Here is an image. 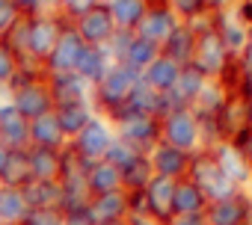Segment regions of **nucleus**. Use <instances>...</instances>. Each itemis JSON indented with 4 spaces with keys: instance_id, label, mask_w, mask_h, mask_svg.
<instances>
[{
    "instance_id": "nucleus-52",
    "label": "nucleus",
    "mask_w": 252,
    "mask_h": 225,
    "mask_svg": "<svg viewBox=\"0 0 252 225\" xmlns=\"http://www.w3.org/2000/svg\"><path fill=\"white\" fill-rule=\"evenodd\" d=\"M240 148H243V154H246V160H249V166H252V134L240 142Z\"/></svg>"
},
{
    "instance_id": "nucleus-7",
    "label": "nucleus",
    "mask_w": 252,
    "mask_h": 225,
    "mask_svg": "<svg viewBox=\"0 0 252 225\" xmlns=\"http://www.w3.org/2000/svg\"><path fill=\"white\" fill-rule=\"evenodd\" d=\"M30 21V39H27V56L36 59V62H48L51 51L57 48L63 30L68 27L65 18H60L57 12H42V15H33L27 18Z\"/></svg>"
},
{
    "instance_id": "nucleus-13",
    "label": "nucleus",
    "mask_w": 252,
    "mask_h": 225,
    "mask_svg": "<svg viewBox=\"0 0 252 225\" xmlns=\"http://www.w3.org/2000/svg\"><path fill=\"white\" fill-rule=\"evenodd\" d=\"M83 51H86L83 39H80V36L74 33V27L68 24V27L63 30V36H60L57 48L51 51V56H48V62H45V71H48V74H65V71H77V62H80Z\"/></svg>"
},
{
    "instance_id": "nucleus-43",
    "label": "nucleus",
    "mask_w": 252,
    "mask_h": 225,
    "mask_svg": "<svg viewBox=\"0 0 252 225\" xmlns=\"http://www.w3.org/2000/svg\"><path fill=\"white\" fill-rule=\"evenodd\" d=\"M6 42H9V48L18 54V56H27V39H30V21L27 18H21L6 36H3Z\"/></svg>"
},
{
    "instance_id": "nucleus-19",
    "label": "nucleus",
    "mask_w": 252,
    "mask_h": 225,
    "mask_svg": "<svg viewBox=\"0 0 252 225\" xmlns=\"http://www.w3.org/2000/svg\"><path fill=\"white\" fill-rule=\"evenodd\" d=\"M86 213L92 216L95 225L101 222H125L131 216V201H128V193L125 190H116V193H104V196H92Z\"/></svg>"
},
{
    "instance_id": "nucleus-34",
    "label": "nucleus",
    "mask_w": 252,
    "mask_h": 225,
    "mask_svg": "<svg viewBox=\"0 0 252 225\" xmlns=\"http://www.w3.org/2000/svg\"><path fill=\"white\" fill-rule=\"evenodd\" d=\"M27 207H63V187L60 181H30L24 187Z\"/></svg>"
},
{
    "instance_id": "nucleus-5",
    "label": "nucleus",
    "mask_w": 252,
    "mask_h": 225,
    "mask_svg": "<svg viewBox=\"0 0 252 225\" xmlns=\"http://www.w3.org/2000/svg\"><path fill=\"white\" fill-rule=\"evenodd\" d=\"M86 175H89V163L80 160L68 145L63 148V166H60V187H63V210H86L89 201H92V193H89V184H86Z\"/></svg>"
},
{
    "instance_id": "nucleus-53",
    "label": "nucleus",
    "mask_w": 252,
    "mask_h": 225,
    "mask_svg": "<svg viewBox=\"0 0 252 225\" xmlns=\"http://www.w3.org/2000/svg\"><path fill=\"white\" fill-rule=\"evenodd\" d=\"M246 116H249V131H252V89L246 92Z\"/></svg>"
},
{
    "instance_id": "nucleus-45",
    "label": "nucleus",
    "mask_w": 252,
    "mask_h": 225,
    "mask_svg": "<svg viewBox=\"0 0 252 225\" xmlns=\"http://www.w3.org/2000/svg\"><path fill=\"white\" fill-rule=\"evenodd\" d=\"M21 18H24V15L18 12V6L12 3V0H0V39H3Z\"/></svg>"
},
{
    "instance_id": "nucleus-33",
    "label": "nucleus",
    "mask_w": 252,
    "mask_h": 225,
    "mask_svg": "<svg viewBox=\"0 0 252 225\" xmlns=\"http://www.w3.org/2000/svg\"><path fill=\"white\" fill-rule=\"evenodd\" d=\"M24 190L18 187H0V225H24L27 216Z\"/></svg>"
},
{
    "instance_id": "nucleus-15",
    "label": "nucleus",
    "mask_w": 252,
    "mask_h": 225,
    "mask_svg": "<svg viewBox=\"0 0 252 225\" xmlns=\"http://www.w3.org/2000/svg\"><path fill=\"white\" fill-rule=\"evenodd\" d=\"M211 24H214V30L220 33V39H222L225 51H228L231 56H240V51H243V45H246V39H249V30H252V27L237 15V9L214 12V15H211Z\"/></svg>"
},
{
    "instance_id": "nucleus-50",
    "label": "nucleus",
    "mask_w": 252,
    "mask_h": 225,
    "mask_svg": "<svg viewBox=\"0 0 252 225\" xmlns=\"http://www.w3.org/2000/svg\"><path fill=\"white\" fill-rule=\"evenodd\" d=\"M166 225H208L205 216H172Z\"/></svg>"
},
{
    "instance_id": "nucleus-47",
    "label": "nucleus",
    "mask_w": 252,
    "mask_h": 225,
    "mask_svg": "<svg viewBox=\"0 0 252 225\" xmlns=\"http://www.w3.org/2000/svg\"><path fill=\"white\" fill-rule=\"evenodd\" d=\"M18 6V12L24 18H33V15H42V12H54V0H12Z\"/></svg>"
},
{
    "instance_id": "nucleus-3",
    "label": "nucleus",
    "mask_w": 252,
    "mask_h": 225,
    "mask_svg": "<svg viewBox=\"0 0 252 225\" xmlns=\"http://www.w3.org/2000/svg\"><path fill=\"white\" fill-rule=\"evenodd\" d=\"M110 122H113V131H116L119 140H125L128 145H134L143 154H149L160 142V119L158 116H149V112H137L131 107H125Z\"/></svg>"
},
{
    "instance_id": "nucleus-38",
    "label": "nucleus",
    "mask_w": 252,
    "mask_h": 225,
    "mask_svg": "<svg viewBox=\"0 0 252 225\" xmlns=\"http://www.w3.org/2000/svg\"><path fill=\"white\" fill-rule=\"evenodd\" d=\"M149 3H163L178 21H187V24L211 15L208 12V0H149Z\"/></svg>"
},
{
    "instance_id": "nucleus-25",
    "label": "nucleus",
    "mask_w": 252,
    "mask_h": 225,
    "mask_svg": "<svg viewBox=\"0 0 252 225\" xmlns=\"http://www.w3.org/2000/svg\"><path fill=\"white\" fill-rule=\"evenodd\" d=\"M225 98H228V92L222 89L220 80H208V83H205V89L199 92V98H196L193 107H190L193 116L199 119V125H214V119H217V112L222 110Z\"/></svg>"
},
{
    "instance_id": "nucleus-2",
    "label": "nucleus",
    "mask_w": 252,
    "mask_h": 225,
    "mask_svg": "<svg viewBox=\"0 0 252 225\" xmlns=\"http://www.w3.org/2000/svg\"><path fill=\"white\" fill-rule=\"evenodd\" d=\"M193 27H196V51H193V62H190V65L199 68L208 80H220V74L228 68V62H231L234 56L225 51L220 33H217L214 24H211V15L193 21Z\"/></svg>"
},
{
    "instance_id": "nucleus-48",
    "label": "nucleus",
    "mask_w": 252,
    "mask_h": 225,
    "mask_svg": "<svg viewBox=\"0 0 252 225\" xmlns=\"http://www.w3.org/2000/svg\"><path fill=\"white\" fill-rule=\"evenodd\" d=\"M63 225H95V222H92V216L86 210H68L65 219H63Z\"/></svg>"
},
{
    "instance_id": "nucleus-23",
    "label": "nucleus",
    "mask_w": 252,
    "mask_h": 225,
    "mask_svg": "<svg viewBox=\"0 0 252 225\" xmlns=\"http://www.w3.org/2000/svg\"><path fill=\"white\" fill-rule=\"evenodd\" d=\"M54 116L65 134V140H74L92 119H95V107L92 101H71V104H60L54 107Z\"/></svg>"
},
{
    "instance_id": "nucleus-42",
    "label": "nucleus",
    "mask_w": 252,
    "mask_h": 225,
    "mask_svg": "<svg viewBox=\"0 0 252 225\" xmlns=\"http://www.w3.org/2000/svg\"><path fill=\"white\" fill-rule=\"evenodd\" d=\"M92 9V0H54V12L60 18H65L68 24H74L83 12Z\"/></svg>"
},
{
    "instance_id": "nucleus-11",
    "label": "nucleus",
    "mask_w": 252,
    "mask_h": 225,
    "mask_svg": "<svg viewBox=\"0 0 252 225\" xmlns=\"http://www.w3.org/2000/svg\"><path fill=\"white\" fill-rule=\"evenodd\" d=\"M71 27L83 39L86 48H107L110 39L116 36V21H113L110 9H101V6H92L89 12H83Z\"/></svg>"
},
{
    "instance_id": "nucleus-41",
    "label": "nucleus",
    "mask_w": 252,
    "mask_h": 225,
    "mask_svg": "<svg viewBox=\"0 0 252 225\" xmlns=\"http://www.w3.org/2000/svg\"><path fill=\"white\" fill-rule=\"evenodd\" d=\"M63 219H65L63 207H30L24 225H63Z\"/></svg>"
},
{
    "instance_id": "nucleus-12",
    "label": "nucleus",
    "mask_w": 252,
    "mask_h": 225,
    "mask_svg": "<svg viewBox=\"0 0 252 225\" xmlns=\"http://www.w3.org/2000/svg\"><path fill=\"white\" fill-rule=\"evenodd\" d=\"M211 151H214L222 175L237 190H252V166H249V160H246V154H243L240 145H234V142H214Z\"/></svg>"
},
{
    "instance_id": "nucleus-1",
    "label": "nucleus",
    "mask_w": 252,
    "mask_h": 225,
    "mask_svg": "<svg viewBox=\"0 0 252 225\" xmlns=\"http://www.w3.org/2000/svg\"><path fill=\"white\" fill-rule=\"evenodd\" d=\"M137 83H140V74L137 71H131L125 62H116L110 68V74L98 86H92V107H95V112H98V116L113 119L119 110L128 107Z\"/></svg>"
},
{
    "instance_id": "nucleus-55",
    "label": "nucleus",
    "mask_w": 252,
    "mask_h": 225,
    "mask_svg": "<svg viewBox=\"0 0 252 225\" xmlns=\"http://www.w3.org/2000/svg\"><path fill=\"white\" fill-rule=\"evenodd\" d=\"M113 0H92V6H101V9H110Z\"/></svg>"
},
{
    "instance_id": "nucleus-18",
    "label": "nucleus",
    "mask_w": 252,
    "mask_h": 225,
    "mask_svg": "<svg viewBox=\"0 0 252 225\" xmlns=\"http://www.w3.org/2000/svg\"><path fill=\"white\" fill-rule=\"evenodd\" d=\"M149 160H152L155 175H160V178H169V181L187 178L190 154L181 151V148H172V145H166V142H158V145L149 151Z\"/></svg>"
},
{
    "instance_id": "nucleus-9",
    "label": "nucleus",
    "mask_w": 252,
    "mask_h": 225,
    "mask_svg": "<svg viewBox=\"0 0 252 225\" xmlns=\"http://www.w3.org/2000/svg\"><path fill=\"white\" fill-rule=\"evenodd\" d=\"M217 128V142H234L240 145L252 131H249V116H246V95L243 92H231L222 104V110L214 119Z\"/></svg>"
},
{
    "instance_id": "nucleus-32",
    "label": "nucleus",
    "mask_w": 252,
    "mask_h": 225,
    "mask_svg": "<svg viewBox=\"0 0 252 225\" xmlns=\"http://www.w3.org/2000/svg\"><path fill=\"white\" fill-rule=\"evenodd\" d=\"M146 9H149V0H113V3H110V15L116 21V30L137 33Z\"/></svg>"
},
{
    "instance_id": "nucleus-27",
    "label": "nucleus",
    "mask_w": 252,
    "mask_h": 225,
    "mask_svg": "<svg viewBox=\"0 0 252 225\" xmlns=\"http://www.w3.org/2000/svg\"><path fill=\"white\" fill-rule=\"evenodd\" d=\"M113 65H116V59L110 56L107 48H86L83 56H80V62H77V74H80L89 86H98V83L110 74Z\"/></svg>"
},
{
    "instance_id": "nucleus-22",
    "label": "nucleus",
    "mask_w": 252,
    "mask_h": 225,
    "mask_svg": "<svg viewBox=\"0 0 252 225\" xmlns=\"http://www.w3.org/2000/svg\"><path fill=\"white\" fill-rule=\"evenodd\" d=\"M193 51H196V27L187 21H178V27L169 33V39L160 45V54L172 62H178L181 68L193 62Z\"/></svg>"
},
{
    "instance_id": "nucleus-10",
    "label": "nucleus",
    "mask_w": 252,
    "mask_h": 225,
    "mask_svg": "<svg viewBox=\"0 0 252 225\" xmlns=\"http://www.w3.org/2000/svg\"><path fill=\"white\" fill-rule=\"evenodd\" d=\"M208 225H252V190H237L231 198L211 201L205 210Z\"/></svg>"
},
{
    "instance_id": "nucleus-40",
    "label": "nucleus",
    "mask_w": 252,
    "mask_h": 225,
    "mask_svg": "<svg viewBox=\"0 0 252 225\" xmlns=\"http://www.w3.org/2000/svg\"><path fill=\"white\" fill-rule=\"evenodd\" d=\"M18 65H21V56L9 48L6 39H0V89H6V86L12 83Z\"/></svg>"
},
{
    "instance_id": "nucleus-46",
    "label": "nucleus",
    "mask_w": 252,
    "mask_h": 225,
    "mask_svg": "<svg viewBox=\"0 0 252 225\" xmlns=\"http://www.w3.org/2000/svg\"><path fill=\"white\" fill-rule=\"evenodd\" d=\"M131 42H134V33H131V30H116V36H113L110 45H107L110 56H113L116 62H122L125 54H128V48H131Z\"/></svg>"
},
{
    "instance_id": "nucleus-54",
    "label": "nucleus",
    "mask_w": 252,
    "mask_h": 225,
    "mask_svg": "<svg viewBox=\"0 0 252 225\" xmlns=\"http://www.w3.org/2000/svg\"><path fill=\"white\" fill-rule=\"evenodd\" d=\"M128 225H155L152 219H143V216H128Z\"/></svg>"
},
{
    "instance_id": "nucleus-37",
    "label": "nucleus",
    "mask_w": 252,
    "mask_h": 225,
    "mask_svg": "<svg viewBox=\"0 0 252 225\" xmlns=\"http://www.w3.org/2000/svg\"><path fill=\"white\" fill-rule=\"evenodd\" d=\"M30 181H33V172H30L27 151H12L9 163L3 166V172H0V187H18V190H24Z\"/></svg>"
},
{
    "instance_id": "nucleus-26",
    "label": "nucleus",
    "mask_w": 252,
    "mask_h": 225,
    "mask_svg": "<svg viewBox=\"0 0 252 225\" xmlns=\"http://www.w3.org/2000/svg\"><path fill=\"white\" fill-rule=\"evenodd\" d=\"M208 204H211V201L205 198V193H202L190 178L175 181V204H172L175 216H205Z\"/></svg>"
},
{
    "instance_id": "nucleus-36",
    "label": "nucleus",
    "mask_w": 252,
    "mask_h": 225,
    "mask_svg": "<svg viewBox=\"0 0 252 225\" xmlns=\"http://www.w3.org/2000/svg\"><path fill=\"white\" fill-rule=\"evenodd\" d=\"M158 56H160V45H155V42H149V39H140V36L134 33V42H131V48H128V54H125L122 62L128 65L131 71L143 74Z\"/></svg>"
},
{
    "instance_id": "nucleus-4",
    "label": "nucleus",
    "mask_w": 252,
    "mask_h": 225,
    "mask_svg": "<svg viewBox=\"0 0 252 225\" xmlns=\"http://www.w3.org/2000/svg\"><path fill=\"white\" fill-rule=\"evenodd\" d=\"M187 178L205 193L208 201H222V198H231L237 193V187L222 175L217 157L211 148H199L190 154V169H187Z\"/></svg>"
},
{
    "instance_id": "nucleus-8",
    "label": "nucleus",
    "mask_w": 252,
    "mask_h": 225,
    "mask_svg": "<svg viewBox=\"0 0 252 225\" xmlns=\"http://www.w3.org/2000/svg\"><path fill=\"white\" fill-rule=\"evenodd\" d=\"M113 140H116L113 122H110L107 116H98V112H95V119H92L74 140H68V148H71L80 160L95 163V160H104V154H107V148H110Z\"/></svg>"
},
{
    "instance_id": "nucleus-24",
    "label": "nucleus",
    "mask_w": 252,
    "mask_h": 225,
    "mask_svg": "<svg viewBox=\"0 0 252 225\" xmlns=\"http://www.w3.org/2000/svg\"><path fill=\"white\" fill-rule=\"evenodd\" d=\"M30 145H36V148H54V151H63L68 145V140H65V134H63L60 122L54 116V110L48 112V116H39V119L30 122Z\"/></svg>"
},
{
    "instance_id": "nucleus-44",
    "label": "nucleus",
    "mask_w": 252,
    "mask_h": 225,
    "mask_svg": "<svg viewBox=\"0 0 252 225\" xmlns=\"http://www.w3.org/2000/svg\"><path fill=\"white\" fill-rule=\"evenodd\" d=\"M237 65H240V74H243V95L252 89V30H249V39L240 51V56H234Z\"/></svg>"
},
{
    "instance_id": "nucleus-17",
    "label": "nucleus",
    "mask_w": 252,
    "mask_h": 225,
    "mask_svg": "<svg viewBox=\"0 0 252 225\" xmlns=\"http://www.w3.org/2000/svg\"><path fill=\"white\" fill-rule=\"evenodd\" d=\"M205 83H208V77H205L199 68L184 65L181 74H178V80H175V86L166 92V104H169V110H190L193 101L199 98V92L205 89Z\"/></svg>"
},
{
    "instance_id": "nucleus-21",
    "label": "nucleus",
    "mask_w": 252,
    "mask_h": 225,
    "mask_svg": "<svg viewBox=\"0 0 252 225\" xmlns=\"http://www.w3.org/2000/svg\"><path fill=\"white\" fill-rule=\"evenodd\" d=\"M175 27H178V18H175L163 3H149L143 21H140V27H137V36H140V39H149V42H155V45H163Z\"/></svg>"
},
{
    "instance_id": "nucleus-28",
    "label": "nucleus",
    "mask_w": 252,
    "mask_h": 225,
    "mask_svg": "<svg viewBox=\"0 0 252 225\" xmlns=\"http://www.w3.org/2000/svg\"><path fill=\"white\" fill-rule=\"evenodd\" d=\"M27 157H30L33 181H57V178H60L63 151H54V148H36V145H30V148H27Z\"/></svg>"
},
{
    "instance_id": "nucleus-35",
    "label": "nucleus",
    "mask_w": 252,
    "mask_h": 225,
    "mask_svg": "<svg viewBox=\"0 0 252 225\" xmlns=\"http://www.w3.org/2000/svg\"><path fill=\"white\" fill-rule=\"evenodd\" d=\"M152 178H155L152 160H149V154H140L122 169V190L125 193H143Z\"/></svg>"
},
{
    "instance_id": "nucleus-20",
    "label": "nucleus",
    "mask_w": 252,
    "mask_h": 225,
    "mask_svg": "<svg viewBox=\"0 0 252 225\" xmlns=\"http://www.w3.org/2000/svg\"><path fill=\"white\" fill-rule=\"evenodd\" d=\"M48 92H51V98H54V107L71 104V101H92V86H89L77 71L48 74Z\"/></svg>"
},
{
    "instance_id": "nucleus-16",
    "label": "nucleus",
    "mask_w": 252,
    "mask_h": 225,
    "mask_svg": "<svg viewBox=\"0 0 252 225\" xmlns=\"http://www.w3.org/2000/svg\"><path fill=\"white\" fill-rule=\"evenodd\" d=\"M0 140L12 151H27L30 148V119H24L9 101L0 104Z\"/></svg>"
},
{
    "instance_id": "nucleus-56",
    "label": "nucleus",
    "mask_w": 252,
    "mask_h": 225,
    "mask_svg": "<svg viewBox=\"0 0 252 225\" xmlns=\"http://www.w3.org/2000/svg\"><path fill=\"white\" fill-rule=\"evenodd\" d=\"M101 225H128V219H125V222H101Z\"/></svg>"
},
{
    "instance_id": "nucleus-6",
    "label": "nucleus",
    "mask_w": 252,
    "mask_h": 225,
    "mask_svg": "<svg viewBox=\"0 0 252 225\" xmlns=\"http://www.w3.org/2000/svg\"><path fill=\"white\" fill-rule=\"evenodd\" d=\"M160 142L181 148L187 154L205 148V137H202V125L193 116V110H169L160 119Z\"/></svg>"
},
{
    "instance_id": "nucleus-57",
    "label": "nucleus",
    "mask_w": 252,
    "mask_h": 225,
    "mask_svg": "<svg viewBox=\"0 0 252 225\" xmlns=\"http://www.w3.org/2000/svg\"><path fill=\"white\" fill-rule=\"evenodd\" d=\"M6 101V89H0V104H3Z\"/></svg>"
},
{
    "instance_id": "nucleus-51",
    "label": "nucleus",
    "mask_w": 252,
    "mask_h": 225,
    "mask_svg": "<svg viewBox=\"0 0 252 225\" xmlns=\"http://www.w3.org/2000/svg\"><path fill=\"white\" fill-rule=\"evenodd\" d=\"M9 157H12V148H9L3 140H0V172H3V166L9 163Z\"/></svg>"
},
{
    "instance_id": "nucleus-31",
    "label": "nucleus",
    "mask_w": 252,
    "mask_h": 225,
    "mask_svg": "<svg viewBox=\"0 0 252 225\" xmlns=\"http://www.w3.org/2000/svg\"><path fill=\"white\" fill-rule=\"evenodd\" d=\"M86 184H89V193L92 196L116 193V190H122V172L116 166H110L107 160H95V163H89Z\"/></svg>"
},
{
    "instance_id": "nucleus-29",
    "label": "nucleus",
    "mask_w": 252,
    "mask_h": 225,
    "mask_svg": "<svg viewBox=\"0 0 252 225\" xmlns=\"http://www.w3.org/2000/svg\"><path fill=\"white\" fill-rule=\"evenodd\" d=\"M178 74H181V65L178 62H172V59H166L163 54L140 74L143 77V83H149L152 89H158L160 95H166L172 86H175V80H178Z\"/></svg>"
},
{
    "instance_id": "nucleus-30",
    "label": "nucleus",
    "mask_w": 252,
    "mask_h": 225,
    "mask_svg": "<svg viewBox=\"0 0 252 225\" xmlns=\"http://www.w3.org/2000/svg\"><path fill=\"white\" fill-rule=\"evenodd\" d=\"M128 107L137 110V112H149V116H158V119H163L166 112H169L166 95H160L158 89H152L149 83H143V77H140V83H137V89H134Z\"/></svg>"
},
{
    "instance_id": "nucleus-49",
    "label": "nucleus",
    "mask_w": 252,
    "mask_h": 225,
    "mask_svg": "<svg viewBox=\"0 0 252 225\" xmlns=\"http://www.w3.org/2000/svg\"><path fill=\"white\" fill-rule=\"evenodd\" d=\"M240 0H208V12H225V9H237Z\"/></svg>"
},
{
    "instance_id": "nucleus-14",
    "label": "nucleus",
    "mask_w": 252,
    "mask_h": 225,
    "mask_svg": "<svg viewBox=\"0 0 252 225\" xmlns=\"http://www.w3.org/2000/svg\"><path fill=\"white\" fill-rule=\"evenodd\" d=\"M143 193H146L149 219H152L155 225H166V222L175 216V210H172V204H175V181L155 175Z\"/></svg>"
},
{
    "instance_id": "nucleus-39",
    "label": "nucleus",
    "mask_w": 252,
    "mask_h": 225,
    "mask_svg": "<svg viewBox=\"0 0 252 225\" xmlns=\"http://www.w3.org/2000/svg\"><path fill=\"white\" fill-rule=\"evenodd\" d=\"M140 154H143V151H137L134 145H128V142H125V140H119V137H116V140L110 142V148H107L104 160H107L110 166H116V169L122 172L125 166H128V163H131L134 157H140Z\"/></svg>"
}]
</instances>
